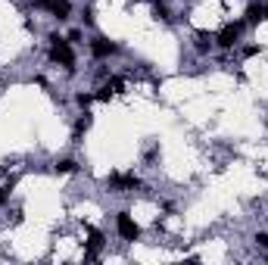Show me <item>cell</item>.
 Returning a JSON list of instances; mask_svg holds the SVG:
<instances>
[{
    "mask_svg": "<svg viewBox=\"0 0 268 265\" xmlns=\"http://www.w3.org/2000/svg\"><path fill=\"white\" fill-rule=\"evenodd\" d=\"M90 100H94V97H90V94H78V103H81V106H88Z\"/></svg>",
    "mask_w": 268,
    "mask_h": 265,
    "instance_id": "7c38bea8",
    "label": "cell"
},
{
    "mask_svg": "<svg viewBox=\"0 0 268 265\" xmlns=\"http://www.w3.org/2000/svg\"><path fill=\"white\" fill-rule=\"evenodd\" d=\"M88 128H90V116L85 113V116H81V119H78V122H75V134H81V131H88Z\"/></svg>",
    "mask_w": 268,
    "mask_h": 265,
    "instance_id": "9c48e42d",
    "label": "cell"
},
{
    "mask_svg": "<svg viewBox=\"0 0 268 265\" xmlns=\"http://www.w3.org/2000/svg\"><path fill=\"white\" fill-rule=\"evenodd\" d=\"M47 10L56 16V19H69V10H72V3L69 0H47Z\"/></svg>",
    "mask_w": 268,
    "mask_h": 265,
    "instance_id": "5b68a950",
    "label": "cell"
},
{
    "mask_svg": "<svg viewBox=\"0 0 268 265\" xmlns=\"http://www.w3.org/2000/svg\"><path fill=\"white\" fill-rule=\"evenodd\" d=\"M115 225H119V234L125 237V241H137V234H140V228L131 221L128 212H119V218H115Z\"/></svg>",
    "mask_w": 268,
    "mask_h": 265,
    "instance_id": "7a4b0ae2",
    "label": "cell"
},
{
    "mask_svg": "<svg viewBox=\"0 0 268 265\" xmlns=\"http://www.w3.org/2000/svg\"><path fill=\"white\" fill-rule=\"evenodd\" d=\"M240 31H244V25H240V22L224 25V28L219 31V44L222 47H234V44H237V38H240Z\"/></svg>",
    "mask_w": 268,
    "mask_h": 265,
    "instance_id": "3957f363",
    "label": "cell"
},
{
    "mask_svg": "<svg viewBox=\"0 0 268 265\" xmlns=\"http://www.w3.org/2000/svg\"><path fill=\"white\" fill-rule=\"evenodd\" d=\"M110 184L112 187H119V191H134V187H137L140 181L134 175H125V172H112L110 175Z\"/></svg>",
    "mask_w": 268,
    "mask_h": 265,
    "instance_id": "277c9868",
    "label": "cell"
},
{
    "mask_svg": "<svg viewBox=\"0 0 268 265\" xmlns=\"http://www.w3.org/2000/svg\"><path fill=\"white\" fill-rule=\"evenodd\" d=\"M256 241H259V246H265V250H268V234H259Z\"/></svg>",
    "mask_w": 268,
    "mask_h": 265,
    "instance_id": "4fadbf2b",
    "label": "cell"
},
{
    "mask_svg": "<svg viewBox=\"0 0 268 265\" xmlns=\"http://www.w3.org/2000/svg\"><path fill=\"white\" fill-rule=\"evenodd\" d=\"M56 172H63V175L75 172V162H72V159H63V162H56Z\"/></svg>",
    "mask_w": 268,
    "mask_h": 265,
    "instance_id": "30bf717a",
    "label": "cell"
},
{
    "mask_svg": "<svg viewBox=\"0 0 268 265\" xmlns=\"http://www.w3.org/2000/svg\"><path fill=\"white\" fill-rule=\"evenodd\" d=\"M90 50H94V56H110V53H115V44L112 41H106V38H97V41H90Z\"/></svg>",
    "mask_w": 268,
    "mask_h": 265,
    "instance_id": "8992f818",
    "label": "cell"
},
{
    "mask_svg": "<svg viewBox=\"0 0 268 265\" xmlns=\"http://www.w3.org/2000/svg\"><path fill=\"white\" fill-rule=\"evenodd\" d=\"M153 16H156V19H169V6L156 0V3H153Z\"/></svg>",
    "mask_w": 268,
    "mask_h": 265,
    "instance_id": "ba28073f",
    "label": "cell"
},
{
    "mask_svg": "<svg viewBox=\"0 0 268 265\" xmlns=\"http://www.w3.org/2000/svg\"><path fill=\"white\" fill-rule=\"evenodd\" d=\"M3 200H6V193H3V191H0V206H3Z\"/></svg>",
    "mask_w": 268,
    "mask_h": 265,
    "instance_id": "5bb4252c",
    "label": "cell"
},
{
    "mask_svg": "<svg viewBox=\"0 0 268 265\" xmlns=\"http://www.w3.org/2000/svg\"><path fill=\"white\" fill-rule=\"evenodd\" d=\"M209 44H212L209 35H206V31H200V35H197V50H209Z\"/></svg>",
    "mask_w": 268,
    "mask_h": 265,
    "instance_id": "8fae6325",
    "label": "cell"
},
{
    "mask_svg": "<svg viewBox=\"0 0 268 265\" xmlns=\"http://www.w3.org/2000/svg\"><path fill=\"white\" fill-rule=\"evenodd\" d=\"M262 19H268V6L265 3H249L246 6V22H262Z\"/></svg>",
    "mask_w": 268,
    "mask_h": 265,
    "instance_id": "52a82bcc",
    "label": "cell"
},
{
    "mask_svg": "<svg viewBox=\"0 0 268 265\" xmlns=\"http://www.w3.org/2000/svg\"><path fill=\"white\" fill-rule=\"evenodd\" d=\"M50 41H53V50H50V56H53V63H60V66H66V69H72V66H75V53H72L69 41H63L60 35H53Z\"/></svg>",
    "mask_w": 268,
    "mask_h": 265,
    "instance_id": "6da1fadb",
    "label": "cell"
},
{
    "mask_svg": "<svg viewBox=\"0 0 268 265\" xmlns=\"http://www.w3.org/2000/svg\"><path fill=\"white\" fill-rule=\"evenodd\" d=\"M35 3H41V6H47V0H35Z\"/></svg>",
    "mask_w": 268,
    "mask_h": 265,
    "instance_id": "9a60e30c",
    "label": "cell"
}]
</instances>
